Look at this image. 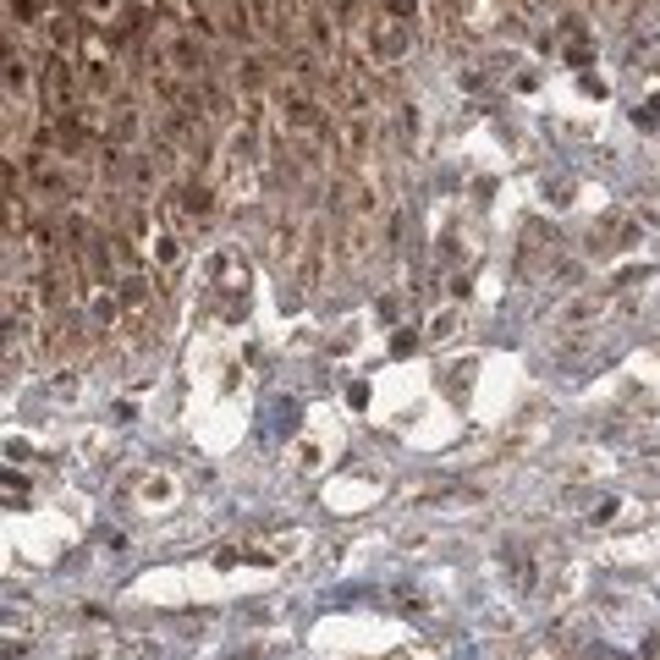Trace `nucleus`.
<instances>
[{"label":"nucleus","instance_id":"nucleus-1","mask_svg":"<svg viewBox=\"0 0 660 660\" xmlns=\"http://www.w3.org/2000/svg\"><path fill=\"white\" fill-rule=\"evenodd\" d=\"M407 45H412V34H407V23H396V17H380V23H369V50H375V61H402L407 55Z\"/></svg>","mask_w":660,"mask_h":660},{"label":"nucleus","instance_id":"nucleus-2","mask_svg":"<svg viewBox=\"0 0 660 660\" xmlns=\"http://www.w3.org/2000/svg\"><path fill=\"white\" fill-rule=\"evenodd\" d=\"M556 55H561L567 66H589V61H595V39H589L584 17H567V23L556 28Z\"/></svg>","mask_w":660,"mask_h":660},{"label":"nucleus","instance_id":"nucleus-3","mask_svg":"<svg viewBox=\"0 0 660 660\" xmlns=\"http://www.w3.org/2000/svg\"><path fill=\"white\" fill-rule=\"evenodd\" d=\"M138 132H143V105L122 100V105H111V111H105V143L127 149V143H138Z\"/></svg>","mask_w":660,"mask_h":660},{"label":"nucleus","instance_id":"nucleus-4","mask_svg":"<svg viewBox=\"0 0 660 660\" xmlns=\"http://www.w3.org/2000/svg\"><path fill=\"white\" fill-rule=\"evenodd\" d=\"M446 7H452V17L468 23L473 34H484V28H495V23H507L502 0H446Z\"/></svg>","mask_w":660,"mask_h":660},{"label":"nucleus","instance_id":"nucleus-5","mask_svg":"<svg viewBox=\"0 0 660 660\" xmlns=\"http://www.w3.org/2000/svg\"><path fill=\"white\" fill-rule=\"evenodd\" d=\"M177 215L182 220H210L215 215V188L210 182H182L177 188Z\"/></svg>","mask_w":660,"mask_h":660},{"label":"nucleus","instance_id":"nucleus-6","mask_svg":"<svg viewBox=\"0 0 660 660\" xmlns=\"http://www.w3.org/2000/svg\"><path fill=\"white\" fill-rule=\"evenodd\" d=\"M138 502H143V512H165L177 502V484H172V473H149L143 484H138Z\"/></svg>","mask_w":660,"mask_h":660},{"label":"nucleus","instance_id":"nucleus-7","mask_svg":"<svg viewBox=\"0 0 660 660\" xmlns=\"http://www.w3.org/2000/svg\"><path fill=\"white\" fill-rule=\"evenodd\" d=\"M28 82H34V66L17 50H7V100L12 105H17V94H28Z\"/></svg>","mask_w":660,"mask_h":660},{"label":"nucleus","instance_id":"nucleus-8","mask_svg":"<svg viewBox=\"0 0 660 660\" xmlns=\"http://www.w3.org/2000/svg\"><path fill=\"white\" fill-rule=\"evenodd\" d=\"M633 66L638 72H660V39H638L633 45Z\"/></svg>","mask_w":660,"mask_h":660},{"label":"nucleus","instance_id":"nucleus-9","mask_svg":"<svg viewBox=\"0 0 660 660\" xmlns=\"http://www.w3.org/2000/svg\"><path fill=\"white\" fill-rule=\"evenodd\" d=\"M7 17L23 23V28H34L39 23V0H7Z\"/></svg>","mask_w":660,"mask_h":660},{"label":"nucleus","instance_id":"nucleus-10","mask_svg":"<svg viewBox=\"0 0 660 660\" xmlns=\"http://www.w3.org/2000/svg\"><path fill=\"white\" fill-rule=\"evenodd\" d=\"M633 122H638V127H660V94H649V100L633 111Z\"/></svg>","mask_w":660,"mask_h":660},{"label":"nucleus","instance_id":"nucleus-11","mask_svg":"<svg viewBox=\"0 0 660 660\" xmlns=\"http://www.w3.org/2000/svg\"><path fill=\"white\" fill-rule=\"evenodd\" d=\"M358 12H364V0H330V17L337 23H358Z\"/></svg>","mask_w":660,"mask_h":660},{"label":"nucleus","instance_id":"nucleus-12","mask_svg":"<svg viewBox=\"0 0 660 660\" xmlns=\"http://www.w3.org/2000/svg\"><path fill=\"white\" fill-rule=\"evenodd\" d=\"M385 12H391L396 23H412V17H419V0H385Z\"/></svg>","mask_w":660,"mask_h":660},{"label":"nucleus","instance_id":"nucleus-13","mask_svg":"<svg viewBox=\"0 0 660 660\" xmlns=\"http://www.w3.org/2000/svg\"><path fill=\"white\" fill-rule=\"evenodd\" d=\"M606 7H622V0H606Z\"/></svg>","mask_w":660,"mask_h":660},{"label":"nucleus","instance_id":"nucleus-14","mask_svg":"<svg viewBox=\"0 0 660 660\" xmlns=\"http://www.w3.org/2000/svg\"><path fill=\"white\" fill-rule=\"evenodd\" d=\"M231 7H237V0H231Z\"/></svg>","mask_w":660,"mask_h":660}]
</instances>
